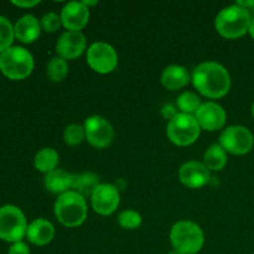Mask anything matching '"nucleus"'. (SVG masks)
Here are the masks:
<instances>
[{"label":"nucleus","mask_w":254,"mask_h":254,"mask_svg":"<svg viewBox=\"0 0 254 254\" xmlns=\"http://www.w3.org/2000/svg\"><path fill=\"white\" fill-rule=\"evenodd\" d=\"M192 83L202 96L218 99L225 97L230 91L231 77L222 64L208 61L198 64L193 69Z\"/></svg>","instance_id":"nucleus-1"},{"label":"nucleus","mask_w":254,"mask_h":254,"mask_svg":"<svg viewBox=\"0 0 254 254\" xmlns=\"http://www.w3.org/2000/svg\"><path fill=\"white\" fill-rule=\"evenodd\" d=\"M251 21V12L245 7L235 4L221 10L216 17L215 26L221 36L228 40H235L250 31Z\"/></svg>","instance_id":"nucleus-2"},{"label":"nucleus","mask_w":254,"mask_h":254,"mask_svg":"<svg viewBox=\"0 0 254 254\" xmlns=\"http://www.w3.org/2000/svg\"><path fill=\"white\" fill-rule=\"evenodd\" d=\"M87 203L83 196L74 191L60 195L55 203V216L64 227H78L87 218Z\"/></svg>","instance_id":"nucleus-3"},{"label":"nucleus","mask_w":254,"mask_h":254,"mask_svg":"<svg viewBox=\"0 0 254 254\" xmlns=\"http://www.w3.org/2000/svg\"><path fill=\"white\" fill-rule=\"evenodd\" d=\"M34 69V57L26 49L11 46L0 55V71L7 78L20 81L30 76Z\"/></svg>","instance_id":"nucleus-4"},{"label":"nucleus","mask_w":254,"mask_h":254,"mask_svg":"<svg viewBox=\"0 0 254 254\" xmlns=\"http://www.w3.org/2000/svg\"><path fill=\"white\" fill-rule=\"evenodd\" d=\"M170 241L174 251L183 254H196L202 250L205 237L200 226L190 221H180L171 228Z\"/></svg>","instance_id":"nucleus-5"},{"label":"nucleus","mask_w":254,"mask_h":254,"mask_svg":"<svg viewBox=\"0 0 254 254\" xmlns=\"http://www.w3.org/2000/svg\"><path fill=\"white\" fill-rule=\"evenodd\" d=\"M201 127L195 116L178 113L169 121L166 134L171 143L178 146H188L195 143L200 136Z\"/></svg>","instance_id":"nucleus-6"},{"label":"nucleus","mask_w":254,"mask_h":254,"mask_svg":"<svg viewBox=\"0 0 254 254\" xmlns=\"http://www.w3.org/2000/svg\"><path fill=\"white\" fill-rule=\"evenodd\" d=\"M27 223L25 215L14 205L0 207V238L10 243L21 242L26 235Z\"/></svg>","instance_id":"nucleus-7"},{"label":"nucleus","mask_w":254,"mask_h":254,"mask_svg":"<svg viewBox=\"0 0 254 254\" xmlns=\"http://www.w3.org/2000/svg\"><path fill=\"white\" fill-rule=\"evenodd\" d=\"M220 144L226 153L233 155H246L253 149L254 136L252 131L242 126H232L222 131Z\"/></svg>","instance_id":"nucleus-8"},{"label":"nucleus","mask_w":254,"mask_h":254,"mask_svg":"<svg viewBox=\"0 0 254 254\" xmlns=\"http://www.w3.org/2000/svg\"><path fill=\"white\" fill-rule=\"evenodd\" d=\"M87 64L98 73H111L118 64V55L111 45L106 42H96L91 45L87 51Z\"/></svg>","instance_id":"nucleus-9"},{"label":"nucleus","mask_w":254,"mask_h":254,"mask_svg":"<svg viewBox=\"0 0 254 254\" xmlns=\"http://www.w3.org/2000/svg\"><path fill=\"white\" fill-rule=\"evenodd\" d=\"M86 139L92 146L97 149H104L113 141L114 130L107 119L101 116H92L84 122Z\"/></svg>","instance_id":"nucleus-10"},{"label":"nucleus","mask_w":254,"mask_h":254,"mask_svg":"<svg viewBox=\"0 0 254 254\" xmlns=\"http://www.w3.org/2000/svg\"><path fill=\"white\" fill-rule=\"evenodd\" d=\"M121 202L118 188L111 184H99L92 195V207L102 216H109L118 208Z\"/></svg>","instance_id":"nucleus-11"},{"label":"nucleus","mask_w":254,"mask_h":254,"mask_svg":"<svg viewBox=\"0 0 254 254\" xmlns=\"http://www.w3.org/2000/svg\"><path fill=\"white\" fill-rule=\"evenodd\" d=\"M195 117L201 128L208 131L220 130L225 127L226 121H227V114L225 109L215 102H206L201 104Z\"/></svg>","instance_id":"nucleus-12"},{"label":"nucleus","mask_w":254,"mask_h":254,"mask_svg":"<svg viewBox=\"0 0 254 254\" xmlns=\"http://www.w3.org/2000/svg\"><path fill=\"white\" fill-rule=\"evenodd\" d=\"M86 46V37L81 31H66L57 41L56 52L61 59L74 60L83 54Z\"/></svg>","instance_id":"nucleus-13"},{"label":"nucleus","mask_w":254,"mask_h":254,"mask_svg":"<svg viewBox=\"0 0 254 254\" xmlns=\"http://www.w3.org/2000/svg\"><path fill=\"white\" fill-rule=\"evenodd\" d=\"M180 181L190 189H200L210 181V170L203 163L188 161L179 171Z\"/></svg>","instance_id":"nucleus-14"},{"label":"nucleus","mask_w":254,"mask_h":254,"mask_svg":"<svg viewBox=\"0 0 254 254\" xmlns=\"http://www.w3.org/2000/svg\"><path fill=\"white\" fill-rule=\"evenodd\" d=\"M60 16L68 31H79L88 24L89 9L83 2L71 1L64 5Z\"/></svg>","instance_id":"nucleus-15"},{"label":"nucleus","mask_w":254,"mask_h":254,"mask_svg":"<svg viewBox=\"0 0 254 254\" xmlns=\"http://www.w3.org/2000/svg\"><path fill=\"white\" fill-rule=\"evenodd\" d=\"M15 37L24 44H31L41 34V24L34 15H24L14 26Z\"/></svg>","instance_id":"nucleus-16"},{"label":"nucleus","mask_w":254,"mask_h":254,"mask_svg":"<svg viewBox=\"0 0 254 254\" xmlns=\"http://www.w3.org/2000/svg\"><path fill=\"white\" fill-rule=\"evenodd\" d=\"M26 236L35 246H46L54 240L55 228L51 222L44 218H37L27 226Z\"/></svg>","instance_id":"nucleus-17"},{"label":"nucleus","mask_w":254,"mask_h":254,"mask_svg":"<svg viewBox=\"0 0 254 254\" xmlns=\"http://www.w3.org/2000/svg\"><path fill=\"white\" fill-rule=\"evenodd\" d=\"M190 82V74L183 66L171 64L164 69L161 74V84L169 91H178L186 87Z\"/></svg>","instance_id":"nucleus-18"},{"label":"nucleus","mask_w":254,"mask_h":254,"mask_svg":"<svg viewBox=\"0 0 254 254\" xmlns=\"http://www.w3.org/2000/svg\"><path fill=\"white\" fill-rule=\"evenodd\" d=\"M72 180H73V174H68L61 169H56V170L46 174L44 184L46 190L51 193L64 195V193L71 191Z\"/></svg>","instance_id":"nucleus-19"},{"label":"nucleus","mask_w":254,"mask_h":254,"mask_svg":"<svg viewBox=\"0 0 254 254\" xmlns=\"http://www.w3.org/2000/svg\"><path fill=\"white\" fill-rule=\"evenodd\" d=\"M99 186V179L93 173H82L73 175L72 180V191L81 196H91Z\"/></svg>","instance_id":"nucleus-20"},{"label":"nucleus","mask_w":254,"mask_h":254,"mask_svg":"<svg viewBox=\"0 0 254 254\" xmlns=\"http://www.w3.org/2000/svg\"><path fill=\"white\" fill-rule=\"evenodd\" d=\"M59 161L60 156L56 150L51 148H44L35 155L34 165L41 173L49 174L51 171L56 170Z\"/></svg>","instance_id":"nucleus-21"},{"label":"nucleus","mask_w":254,"mask_h":254,"mask_svg":"<svg viewBox=\"0 0 254 254\" xmlns=\"http://www.w3.org/2000/svg\"><path fill=\"white\" fill-rule=\"evenodd\" d=\"M203 164L207 166L208 170H222L227 164V153L220 144H212L206 150L205 156H203Z\"/></svg>","instance_id":"nucleus-22"},{"label":"nucleus","mask_w":254,"mask_h":254,"mask_svg":"<svg viewBox=\"0 0 254 254\" xmlns=\"http://www.w3.org/2000/svg\"><path fill=\"white\" fill-rule=\"evenodd\" d=\"M68 73V64L61 57H52L47 64V76L52 82H62Z\"/></svg>","instance_id":"nucleus-23"},{"label":"nucleus","mask_w":254,"mask_h":254,"mask_svg":"<svg viewBox=\"0 0 254 254\" xmlns=\"http://www.w3.org/2000/svg\"><path fill=\"white\" fill-rule=\"evenodd\" d=\"M201 101L192 92H184L178 98V108L181 113L185 114H196L201 107Z\"/></svg>","instance_id":"nucleus-24"},{"label":"nucleus","mask_w":254,"mask_h":254,"mask_svg":"<svg viewBox=\"0 0 254 254\" xmlns=\"http://www.w3.org/2000/svg\"><path fill=\"white\" fill-rule=\"evenodd\" d=\"M14 37V26L6 17L0 15V54L11 47Z\"/></svg>","instance_id":"nucleus-25"},{"label":"nucleus","mask_w":254,"mask_h":254,"mask_svg":"<svg viewBox=\"0 0 254 254\" xmlns=\"http://www.w3.org/2000/svg\"><path fill=\"white\" fill-rule=\"evenodd\" d=\"M64 143L68 144V145H78V144L83 141V139H86L84 128L78 126V124H71V126H68L64 129Z\"/></svg>","instance_id":"nucleus-26"},{"label":"nucleus","mask_w":254,"mask_h":254,"mask_svg":"<svg viewBox=\"0 0 254 254\" xmlns=\"http://www.w3.org/2000/svg\"><path fill=\"white\" fill-rule=\"evenodd\" d=\"M118 223L124 230H136L141 225V216L133 210L123 211L118 216Z\"/></svg>","instance_id":"nucleus-27"},{"label":"nucleus","mask_w":254,"mask_h":254,"mask_svg":"<svg viewBox=\"0 0 254 254\" xmlns=\"http://www.w3.org/2000/svg\"><path fill=\"white\" fill-rule=\"evenodd\" d=\"M61 16L55 12H47L42 16L40 24H41V29L46 32H56L61 26Z\"/></svg>","instance_id":"nucleus-28"},{"label":"nucleus","mask_w":254,"mask_h":254,"mask_svg":"<svg viewBox=\"0 0 254 254\" xmlns=\"http://www.w3.org/2000/svg\"><path fill=\"white\" fill-rule=\"evenodd\" d=\"M7 254H30V250L24 242L12 243Z\"/></svg>","instance_id":"nucleus-29"},{"label":"nucleus","mask_w":254,"mask_h":254,"mask_svg":"<svg viewBox=\"0 0 254 254\" xmlns=\"http://www.w3.org/2000/svg\"><path fill=\"white\" fill-rule=\"evenodd\" d=\"M161 114H163V117L165 119L171 121V119L178 114V112H176V108L173 106V104H165V106L161 108Z\"/></svg>","instance_id":"nucleus-30"},{"label":"nucleus","mask_w":254,"mask_h":254,"mask_svg":"<svg viewBox=\"0 0 254 254\" xmlns=\"http://www.w3.org/2000/svg\"><path fill=\"white\" fill-rule=\"evenodd\" d=\"M12 4L19 7H32L35 5L40 4V1L39 0H36V1H12Z\"/></svg>","instance_id":"nucleus-31"},{"label":"nucleus","mask_w":254,"mask_h":254,"mask_svg":"<svg viewBox=\"0 0 254 254\" xmlns=\"http://www.w3.org/2000/svg\"><path fill=\"white\" fill-rule=\"evenodd\" d=\"M236 4L238 5V6H242L245 7V9H247L248 11H254V0L252 1H237Z\"/></svg>","instance_id":"nucleus-32"},{"label":"nucleus","mask_w":254,"mask_h":254,"mask_svg":"<svg viewBox=\"0 0 254 254\" xmlns=\"http://www.w3.org/2000/svg\"><path fill=\"white\" fill-rule=\"evenodd\" d=\"M248 32H250L251 37L254 40V16L252 17V21H251V26H250V31Z\"/></svg>","instance_id":"nucleus-33"},{"label":"nucleus","mask_w":254,"mask_h":254,"mask_svg":"<svg viewBox=\"0 0 254 254\" xmlns=\"http://www.w3.org/2000/svg\"><path fill=\"white\" fill-rule=\"evenodd\" d=\"M82 2H83V4L86 5L88 9H89V6H93V5L97 4V1H87V0H84V1H82Z\"/></svg>","instance_id":"nucleus-34"},{"label":"nucleus","mask_w":254,"mask_h":254,"mask_svg":"<svg viewBox=\"0 0 254 254\" xmlns=\"http://www.w3.org/2000/svg\"><path fill=\"white\" fill-rule=\"evenodd\" d=\"M169 254H183V253H180V252H178V251H171L170 253Z\"/></svg>","instance_id":"nucleus-35"},{"label":"nucleus","mask_w":254,"mask_h":254,"mask_svg":"<svg viewBox=\"0 0 254 254\" xmlns=\"http://www.w3.org/2000/svg\"><path fill=\"white\" fill-rule=\"evenodd\" d=\"M252 116H253V118H254V103H253V106H252Z\"/></svg>","instance_id":"nucleus-36"}]
</instances>
